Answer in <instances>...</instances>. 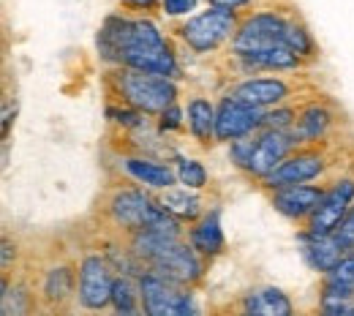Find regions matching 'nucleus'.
<instances>
[{
	"instance_id": "39448f33",
	"label": "nucleus",
	"mask_w": 354,
	"mask_h": 316,
	"mask_svg": "<svg viewBox=\"0 0 354 316\" xmlns=\"http://www.w3.org/2000/svg\"><path fill=\"white\" fill-rule=\"evenodd\" d=\"M243 11L207 6L199 14L180 17L167 22V33L177 41V46L194 57H213L232 44L240 28Z\"/></svg>"
},
{
	"instance_id": "5701e85b",
	"label": "nucleus",
	"mask_w": 354,
	"mask_h": 316,
	"mask_svg": "<svg viewBox=\"0 0 354 316\" xmlns=\"http://www.w3.org/2000/svg\"><path fill=\"white\" fill-rule=\"evenodd\" d=\"M120 8L131 14H145V17H161V0H120Z\"/></svg>"
},
{
	"instance_id": "aec40b11",
	"label": "nucleus",
	"mask_w": 354,
	"mask_h": 316,
	"mask_svg": "<svg viewBox=\"0 0 354 316\" xmlns=\"http://www.w3.org/2000/svg\"><path fill=\"white\" fill-rule=\"evenodd\" d=\"M257 142H259V131H251V134L237 136V139L229 142V161H232V167H234V172H237L240 178L245 175V169H248V164H251V158H254Z\"/></svg>"
},
{
	"instance_id": "423d86ee",
	"label": "nucleus",
	"mask_w": 354,
	"mask_h": 316,
	"mask_svg": "<svg viewBox=\"0 0 354 316\" xmlns=\"http://www.w3.org/2000/svg\"><path fill=\"white\" fill-rule=\"evenodd\" d=\"M210 268H213V265L199 257V251L188 243V237H180L175 243H169L167 248H161V251L145 265V272L147 270L158 272V275H164V278L180 284V286H188V289H194V292H202Z\"/></svg>"
},
{
	"instance_id": "4468645a",
	"label": "nucleus",
	"mask_w": 354,
	"mask_h": 316,
	"mask_svg": "<svg viewBox=\"0 0 354 316\" xmlns=\"http://www.w3.org/2000/svg\"><path fill=\"white\" fill-rule=\"evenodd\" d=\"M156 199L161 202V207L167 213H172L183 224H194L199 221L207 210H213L216 205H221V191L218 188H161L156 191Z\"/></svg>"
},
{
	"instance_id": "2eb2a0df",
	"label": "nucleus",
	"mask_w": 354,
	"mask_h": 316,
	"mask_svg": "<svg viewBox=\"0 0 354 316\" xmlns=\"http://www.w3.org/2000/svg\"><path fill=\"white\" fill-rule=\"evenodd\" d=\"M185 123H188V136L196 142L202 150L218 147L216 142V101L205 91H185Z\"/></svg>"
},
{
	"instance_id": "f8f14e48",
	"label": "nucleus",
	"mask_w": 354,
	"mask_h": 316,
	"mask_svg": "<svg viewBox=\"0 0 354 316\" xmlns=\"http://www.w3.org/2000/svg\"><path fill=\"white\" fill-rule=\"evenodd\" d=\"M300 145V139L295 136L292 129H259V142L254 150V158L243 175V180L248 185L265 180L267 175Z\"/></svg>"
},
{
	"instance_id": "4be33fe9",
	"label": "nucleus",
	"mask_w": 354,
	"mask_h": 316,
	"mask_svg": "<svg viewBox=\"0 0 354 316\" xmlns=\"http://www.w3.org/2000/svg\"><path fill=\"white\" fill-rule=\"evenodd\" d=\"M199 0H161V17L167 19H180V17H191V11H196Z\"/></svg>"
},
{
	"instance_id": "9d476101",
	"label": "nucleus",
	"mask_w": 354,
	"mask_h": 316,
	"mask_svg": "<svg viewBox=\"0 0 354 316\" xmlns=\"http://www.w3.org/2000/svg\"><path fill=\"white\" fill-rule=\"evenodd\" d=\"M352 120L344 109V104L333 95V93H316L303 101L300 106V115H297V123L292 126L295 136L300 142L306 139H316V136H324V134H333L338 129H349Z\"/></svg>"
},
{
	"instance_id": "ddd939ff",
	"label": "nucleus",
	"mask_w": 354,
	"mask_h": 316,
	"mask_svg": "<svg viewBox=\"0 0 354 316\" xmlns=\"http://www.w3.org/2000/svg\"><path fill=\"white\" fill-rule=\"evenodd\" d=\"M265 109H257L251 104H243L240 98L221 93L216 98V142L229 145L237 136H245L262 129Z\"/></svg>"
},
{
	"instance_id": "0eeeda50",
	"label": "nucleus",
	"mask_w": 354,
	"mask_h": 316,
	"mask_svg": "<svg viewBox=\"0 0 354 316\" xmlns=\"http://www.w3.org/2000/svg\"><path fill=\"white\" fill-rule=\"evenodd\" d=\"M354 205V167L330 183L324 199L303 224H297V237H327L341 224V219Z\"/></svg>"
},
{
	"instance_id": "b1692460",
	"label": "nucleus",
	"mask_w": 354,
	"mask_h": 316,
	"mask_svg": "<svg viewBox=\"0 0 354 316\" xmlns=\"http://www.w3.org/2000/svg\"><path fill=\"white\" fill-rule=\"evenodd\" d=\"M207 6H221V8H234V11H251V8H262V6H272L281 0H205Z\"/></svg>"
},
{
	"instance_id": "dca6fc26",
	"label": "nucleus",
	"mask_w": 354,
	"mask_h": 316,
	"mask_svg": "<svg viewBox=\"0 0 354 316\" xmlns=\"http://www.w3.org/2000/svg\"><path fill=\"white\" fill-rule=\"evenodd\" d=\"M188 243L199 251V257L205 262H216L226 254V237L221 229V205H216L213 210H207L199 221L188 224Z\"/></svg>"
},
{
	"instance_id": "9b49d317",
	"label": "nucleus",
	"mask_w": 354,
	"mask_h": 316,
	"mask_svg": "<svg viewBox=\"0 0 354 316\" xmlns=\"http://www.w3.org/2000/svg\"><path fill=\"white\" fill-rule=\"evenodd\" d=\"M333 180H310V183H289V185H278L262 191L270 207L275 213H281L283 219H289L292 224H303L310 213L319 207V202L324 199L327 188Z\"/></svg>"
},
{
	"instance_id": "20e7f679",
	"label": "nucleus",
	"mask_w": 354,
	"mask_h": 316,
	"mask_svg": "<svg viewBox=\"0 0 354 316\" xmlns=\"http://www.w3.org/2000/svg\"><path fill=\"white\" fill-rule=\"evenodd\" d=\"M221 93H229L257 109H270L278 104H289V101H300L316 93H324V85L313 68H292V71H265V74L243 77L226 85Z\"/></svg>"
},
{
	"instance_id": "a211bd4d",
	"label": "nucleus",
	"mask_w": 354,
	"mask_h": 316,
	"mask_svg": "<svg viewBox=\"0 0 354 316\" xmlns=\"http://www.w3.org/2000/svg\"><path fill=\"white\" fill-rule=\"evenodd\" d=\"M175 169H177V183L185 185V188H210V172L205 169L202 161H194V158H183L177 156L175 158Z\"/></svg>"
},
{
	"instance_id": "7ed1b4c3",
	"label": "nucleus",
	"mask_w": 354,
	"mask_h": 316,
	"mask_svg": "<svg viewBox=\"0 0 354 316\" xmlns=\"http://www.w3.org/2000/svg\"><path fill=\"white\" fill-rule=\"evenodd\" d=\"M101 91H104V104L131 106L153 120L167 106L183 98V88L177 80L142 71L133 66H106L101 74Z\"/></svg>"
},
{
	"instance_id": "f257e3e1",
	"label": "nucleus",
	"mask_w": 354,
	"mask_h": 316,
	"mask_svg": "<svg viewBox=\"0 0 354 316\" xmlns=\"http://www.w3.org/2000/svg\"><path fill=\"white\" fill-rule=\"evenodd\" d=\"M88 219L106 237L120 240V243H126L131 234H136L145 226L180 221L161 207V202L156 199V191L131 180L129 175H123L115 167H106L104 185L98 188V194L90 205Z\"/></svg>"
},
{
	"instance_id": "f3484780",
	"label": "nucleus",
	"mask_w": 354,
	"mask_h": 316,
	"mask_svg": "<svg viewBox=\"0 0 354 316\" xmlns=\"http://www.w3.org/2000/svg\"><path fill=\"white\" fill-rule=\"evenodd\" d=\"M112 314H145L142 311V292H139V278L129 272H118L115 289H112Z\"/></svg>"
},
{
	"instance_id": "6e6552de",
	"label": "nucleus",
	"mask_w": 354,
	"mask_h": 316,
	"mask_svg": "<svg viewBox=\"0 0 354 316\" xmlns=\"http://www.w3.org/2000/svg\"><path fill=\"white\" fill-rule=\"evenodd\" d=\"M207 311L232 316H289L295 314V303L289 300V295L283 289L259 284V286L234 292L232 297H226L221 303H210Z\"/></svg>"
},
{
	"instance_id": "1a4fd4ad",
	"label": "nucleus",
	"mask_w": 354,
	"mask_h": 316,
	"mask_svg": "<svg viewBox=\"0 0 354 316\" xmlns=\"http://www.w3.org/2000/svg\"><path fill=\"white\" fill-rule=\"evenodd\" d=\"M139 292H142V311L147 316H185L196 311L194 306L196 292L188 286H180L158 272H142Z\"/></svg>"
},
{
	"instance_id": "412c9836",
	"label": "nucleus",
	"mask_w": 354,
	"mask_h": 316,
	"mask_svg": "<svg viewBox=\"0 0 354 316\" xmlns=\"http://www.w3.org/2000/svg\"><path fill=\"white\" fill-rule=\"evenodd\" d=\"M330 237H333V243H335L344 254H346L349 248H354V205L349 207V213L341 219V224L333 229Z\"/></svg>"
},
{
	"instance_id": "6ab92c4d",
	"label": "nucleus",
	"mask_w": 354,
	"mask_h": 316,
	"mask_svg": "<svg viewBox=\"0 0 354 316\" xmlns=\"http://www.w3.org/2000/svg\"><path fill=\"white\" fill-rule=\"evenodd\" d=\"M156 131L161 136H188V123H185V104L183 98L175 101L172 106H167L158 118H156Z\"/></svg>"
},
{
	"instance_id": "f03ea898",
	"label": "nucleus",
	"mask_w": 354,
	"mask_h": 316,
	"mask_svg": "<svg viewBox=\"0 0 354 316\" xmlns=\"http://www.w3.org/2000/svg\"><path fill=\"white\" fill-rule=\"evenodd\" d=\"M354 167V129H338L333 134L316 136L300 142L265 180L254 183L259 194L289 185V183H310V180H335L346 169Z\"/></svg>"
}]
</instances>
